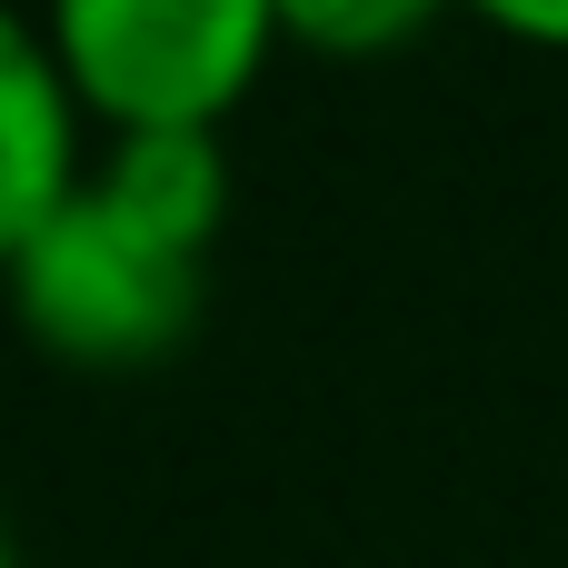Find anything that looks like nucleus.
Here are the masks:
<instances>
[{
  "instance_id": "f257e3e1",
  "label": "nucleus",
  "mask_w": 568,
  "mask_h": 568,
  "mask_svg": "<svg viewBox=\"0 0 568 568\" xmlns=\"http://www.w3.org/2000/svg\"><path fill=\"white\" fill-rule=\"evenodd\" d=\"M230 230L220 130H120L0 270L10 320L70 369H150L200 329Z\"/></svg>"
},
{
  "instance_id": "f03ea898",
  "label": "nucleus",
  "mask_w": 568,
  "mask_h": 568,
  "mask_svg": "<svg viewBox=\"0 0 568 568\" xmlns=\"http://www.w3.org/2000/svg\"><path fill=\"white\" fill-rule=\"evenodd\" d=\"M40 30L110 140L220 130L280 50V0H40Z\"/></svg>"
},
{
  "instance_id": "7ed1b4c3",
  "label": "nucleus",
  "mask_w": 568,
  "mask_h": 568,
  "mask_svg": "<svg viewBox=\"0 0 568 568\" xmlns=\"http://www.w3.org/2000/svg\"><path fill=\"white\" fill-rule=\"evenodd\" d=\"M90 170V110L40 30V10L0 0V270L20 260V240L80 190Z\"/></svg>"
},
{
  "instance_id": "20e7f679",
  "label": "nucleus",
  "mask_w": 568,
  "mask_h": 568,
  "mask_svg": "<svg viewBox=\"0 0 568 568\" xmlns=\"http://www.w3.org/2000/svg\"><path fill=\"white\" fill-rule=\"evenodd\" d=\"M449 0H280V40L320 50V60H379L399 40H419Z\"/></svg>"
},
{
  "instance_id": "39448f33",
  "label": "nucleus",
  "mask_w": 568,
  "mask_h": 568,
  "mask_svg": "<svg viewBox=\"0 0 568 568\" xmlns=\"http://www.w3.org/2000/svg\"><path fill=\"white\" fill-rule=\"evenodd\" d=\"M459 10H479V20H489V30H509V40L568 50V0H459Z\"/></svg>"
},
{
  "instance_id": "423d86ee",
  "label": "nucleus",
  "mask_w": 568,
  "mask_h": 568,
  "mask_svg": "<svg viewBox=\"0 0 568 568\" xmlns=\"http://www.w3.org/2000/svg\"><path fill=\"white\" fill-rule=\"evenodd\" d=\"M0 568H20V539H10V519H0Z\"/></svg>"
}]
</instances>
